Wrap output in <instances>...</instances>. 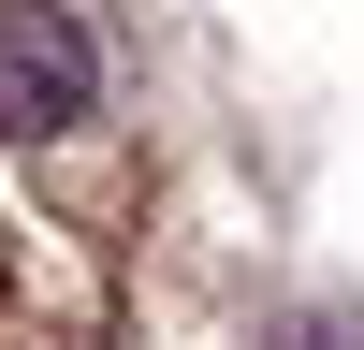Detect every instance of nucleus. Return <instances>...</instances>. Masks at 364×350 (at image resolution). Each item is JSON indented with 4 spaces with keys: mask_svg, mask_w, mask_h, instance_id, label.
I'll return each mask as SVG.
<instances>
[{
    "mask_svg": "<svg viewBox=\"0 0 364 350\" xmlns=\"http://www.w3.org/2000/svg\"><path fill=\"white\" fill-rule=\"evenodd\" d=\"M102 102V44L73 0H0V132H73Z\"/></svg>",
    "mask_w": 364,
    "mask_h": 350,
    "instance_id": "f257e3e1",
    "label": "nucleus"
}]
</instances>
